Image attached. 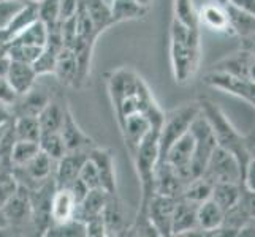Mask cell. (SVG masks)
I'll list each match as a JSON object with an SVG mask.
<instances>
[{"label": "cell", "mask_w": 255, "mask_h": 237, "mask_svg": "<svg viewBox=\"0 0 255 237\" xmlns=\"http://www.w3.org/2000/svg\"><path fill=\"white\" fill-rule=\"evenodd\" d=\"M201 57L200 29L189 27L171 17L170 24V62L173 78L178 84H187L198 72Z\"/></svg>", "instance_id": "6da1fadb"}, {"label": "cell", "mask_w": 255, "mask_h": 237, "mask_svg": "<svg viewBox=\"0 0 255 237\" xmlns=\"http://www.w3.org/2000/svg\"><path fill=\"white\" fill-rule=\"evenodd\" d=\"M198 104H200L201 114L206 117L208 124L211 125V130H213V133L216 136L217 146L225 149L228 152H232L240 160L243 168H246V164H248L251 158L248 139L241 136L240 131L232 125V122L228 120V117L222 112V109L219 108L213 100L200 98Z\"/></svg>", "instance_id": "7a4b0ae2"}, {"label": "cell", "mask_w": 255, "mask_h": 237, "mask_svg": "<svg viewBox=\"0 0 255 237\" xmlns=\"http://www.w3.org/2000/svg\"><path fill=\"white\" fill-rule=\"evenodd\" d=\"M198 112V101H192L165 114L159 131V161L163 160L166 151L173 146V143H176L182 135L187 133Z\"/></svg>", "instance_id": "3957f363"}, {"label": "cell", "mask_w": 255, "mask_h": 237, "mask_svg": "<svg viewBox=\"0 0 255 237\" xmlns=\"http://www.w3.org/2000/svg\"><path fill=\"white\" fill-rule=\"evenodd\" d=\"M190 133L193 136V141H195V146H193V157L190 163V175L193 179L205 172L209 158L217 147V141H216L213 130H211V125L208 124V120L203 114H201V111L197 114V117L192 122Z\"/></svg>", "instance_id": "277c9868"}, {"label": "cell", "mask_w": 255, "mask_h": 237, "mask_svg": "<svg viewBox=\"0 0 255 237\" xmlns=\"http://www.w3.org/2000/svg\"><path fill=\"white\" fill-rule=\"evenodd\" d=\"M214 183L217 182H233L243 183L244 168L232 152L225 151L222 147H216V151L211 155L203 172Z\"/></svg>", "instance_id": "5b68a950"}, {"label": "cell", "mask_w": 255, "mask_h": 237, "mask_svg": "<svg viewBox=\"0 0 255 237\" xmlns=\"http://www.w3.org/2000/svg\"><path fill=\"white\" fill-rule=\"evenodd\" d=\"M57 185L54 179H46L45 182L29 188V201H30V220L33 222L37 231L45 234L51 226V201Z\"/></svg>", "instance_id": "8992f818"}, {"label": "cell", "mask_w": 255, "mask_h": 237, "mask_svg": "<svg viewBox=\"0 0 255 237\" xmlns=\"http://www.w3.org/2000/svg\"><path fill=\"white\" fill-rule=\"evenodd\" d=\"M203 81L209 87H213V89H219L233 96H238V98L248 101L255 108V82L254 81L227 75L222 72H213V70L205 76Z\"/></svg>", "instance_id": "52a82bcc"}, {"label": "cell", "mask_w": 255, "mask_h": 237, "mask_svg": "<svg viewBox=\"0 0 255 237\" xmlns=\"http://www.w3.org/2000/svg\"><path fill=\"white\" fill-rule=\"evenodd\" d=\"M176 201L178 198L157 195V193H154L151 201H149L146 215L157 236H171V222Z\"/></svg>", "instance_id": "ba28073f"}, {"label": "cell", "mask_w": 255, "mask_h": 237, "mask_svg": "<svg viewBox=\"0 0 255 237\" xmlns=\"http://www.w3.org/2000/svg\"><path fill=\"white\" fill-rule=\"evenodd\" d=\"M193 146H195V141H193V136L189 128L186 135H182L178 141L173 143V146L166 151L163 160H162V161H166L168 164H171L187 182L192 180L190 163H192V157H193Z\"/></svg>", "instance_id": "9c48e42d"}, {"label": "cell", "mask_w": 255, "mask_h": 237, "mask_svg": "<svg viewBox=\"0 0 255 237\" xmlns=\"http://www.w3.org/2000/svg\"><path fill=\"white\" fill-rule=\"evenodd\" d=\"M187 180L166 161H159L155 168L154 177V193L171 198H181L186 190Z\"/></svg>", "instance_id": "30bf717a"}, {"label": "cell", "mask_w": 255, "mask_h": 237, "mask_svg": "<svg viewBox=\"0 0 255 237\" xmlns=\"http://www.w3.org/2000/svg\"><path fill=\"white\" fill-rule=\"evenodd\" d=\"M60 136L64 139L67 152H89L94 147V139L87 136L75 120L68 106L64 108V120L60 127Z\"/></svg>", "instance_id": "8fae6325"}, {"label": "cell", "mask_w": 255, "mask_h": 237, "mask_svg": "<svg viewBox=\"0 0 255 237\" xmlns=\"http://www.w3.org/2000/svg\"><path fill=\"white\" fill-rule=\"evenodd\" d=\"M198 19L201 27H206L216 33L233 35L225 3L221 0H209L201 5L198 10Z\"/></svg>", "instance_id": "7c38bea8"}, {"label": "cell", "mask_w": 255, "mask_h": 237, "mask_svg": "<svg viewBox=\"0 0 255 237\" xmlns=\"http://www.w3.org/2000/svg\"><path fill=\"white\" fill-rule=\"evenodd\" d=\"M197 212V203H192V201L186 198H178L171 222V236H190L195 233L201 234L198 231Z\"/></svg>", "instance_id": "4fadbf2b"}, {"label": "cell", "mask_w": 255, "mask_h": 237, "mask_svg": "<svg viewBox=\"0 0 255 237\" xmlns=\"http://www.w3.org/2000/svg\"><path fill=\"white\" fill-rule=\"evenodd\" d=\"M103 220L107 225V234L108 236H119L126 234L128 231L127 225V214H126V204L116 193H108L107 204L103 209Z\"/></svg>", "instance_id": "5bb4252c"}, {"label": "cell", "mask_w": 255, "mask_h": 237, "mask_svg": "<svg viewBox=\"0 0 255 237\" xmlns=\"http://www.w3.org/2000/svg\"><path fill=\"white\" fill-rule=\"evenodd\" d=\"M89 158L99 171L102 188L107 193H116V168H114V157L110 149L92 147L89 151Z\"/></svg>", "instance_id": "9a60e30c"}, {"label": "cell", "mask_w": 255, "mask_h": 237, "mask_svg": "<svg viewBox=\"0 0 255 237\" xmlns=\"http://www.w3.org/2000/svg\"><path fill=\"white\" fill-rule=\"evenodd\" d=\"M87 155L89 152H67L62 158H59L54 169V180L57 187H68L78 177Z\"/></svg>", "instance_id": "2e32d148"}, {"label": "cell", "mask_w": 255, "mask_h": 237, "mask_svg": "<svg viewBox=\"0 0 255 237\" xmlns=\"http://www.w3.org/2000/svg\"><path fill=\"white\" fill-rule=\"evenodd\" d=\"M252 62H254V56L251 52L241 48L240 51L232 52V54L225 56L224 59L217 60V62L213 65V72H222V73L232 75V76L249 79Z\"/></svg>", "instance_id": "e0dca14e"}, {"label": "cell", "mask_w": 255, "mask_h": 237, "mask_svg": "<svg viewBox=\"0 0 255 237\" xmlns=\"http://www.w3.org/2000/svg\"><path fill=\"white\" fill-rule=\"evenodd\" d=\"M5 78L8 79V82L13 87V90L19 95L27 93L33 84L35 79H37V73L30 64H24V62H17V60H10L8 64V70Z\"/></svg>", "instance_id": "ac0fdd59"}, {"label": "cell", "mask_w": 255, "mask_h": 237, "mask_svg": "<svg viewBox=\"0 0 255 237\" xmlns=\"http://www.w3.org/2000/svg\"><path fill=\"white\" fill-rule=\"evenodd\" d=\"M225 212L217 206L214 199H206L198 204L197 223L201 236H213L222 226Z\"/></svg>", "instance_id": "d6986e66"}, {"label": "cell", "mask_w": 255, "mask_h": 237, "mask_svg": "<svg viewBox=\"0 0 255 237\" xmlns=\"http://www.w3.org/2000/svg\"><path fill=\"white\" fill-rule=\"evenodd\" d=\"M54 169H56V160H52L49 155L40 151L27 164H24L22 168H16L14 171H19L33 185H38V183L49 179Z\"/></svg>", "instance_id": "ffe728a7"}, {"label": "cell", "mask_w": 255, "mask_h": 237, "mask_svg": "<svg viewBox=\"0 0 255 237\" xmlns=\"http://www.w3.org/2000/svg\"><path fill=\"white\" fill-rule=\"evenodd\" d=\"M76 199L65 187H57L51 201V222L52 223H65L75 218ZM51 223V225H52Z\"/></svg>", "instance_id": "44dd1931"}, {"label": "cell", "mask_w": 255, "mask_h": 237, "mask_svg": "<svg viewBox=\"0 0 255 237\" xmlns=\"http://www.w3.org/2000/svg\"><path fill=\"white\" fill-rule=\"evenodd\" d=\"M2 212L8 222H24L25 218L30 220V201H29V188L19 183L14 195L6 201L2 207Z\"/></svg>", "instance_id": "7402d4cb"}, {"label": "cell", "mask_w": 255, "mask_h": 237, "mask_svg": "<svg viewBox=\"0 0 255 237\" xmlns=\"http://www.w3.org/2000/svg\"><path fill=\"white\" fill-rule=\"evenodd\" d=\"M52 75H54L57 78V81L64 85L78 84V62H76L75 51L70 46H64L60 49Z\"/></svg>", "instance_id": "603a6c76"}, {"label": "cell", "mask_w": 255, "mask_h": 237, "mask_svg": "<svg viewBox=\"0 0 255 237\" xmlns=\"http://www.w3.org/2000/svg\"><path fill=\"white\" fill-rule=\"evenodd\" d=\"M107 198H108V193L103 188L89 190L87 195L76 204L75 218L84 223L89 220V218L100 215L105 209V204H107Z\"/></svg>", "instance_id": "cb8c5ba5"}, {"label": "cell", "mask_w": 255, "mask_h": 237, "mask_svg": "<svg viewBox=\"0 0 255 237\" xmlns=\"http://www.w3.org/2000/svg\"><path fill=\"white\" fill-rule=\"evenodd\" d=\"M83 8L86 13L89 14L92 25L97 33H102L103 30H107L111 27L114 22L113 11H111V5L107 0H81Z\"/></svg>", "instance_id": "d4e9b609"}, {"label": "cell", "mask_w": 255, "mask_h": 237, "mask_svg": "<svg viewBox=\"0 0 255 237\" xmlns=\"http://www.w3.org/2000/svg\"><path fill=\"white\" fill-rule=\"evenodd\" d=\"M51 100L48 98L46 93L33 90V87L24 95L17 96V100L14 101L13 108L16 116H38L40 111L46 106Z\"/></svg>", "instance_id": "484cf974"}, {"label": "cell", "mask_w": 255, "mask_h": 237, "mask_svg": "<svg viewBox=\"0 0 255 237\" xmlns=\"http://www.w3.org/2000/svg\"><path fill=\"white\" fill-rule=\"evenodd\" d=\"M243 190V183H233V182H217L214 183L213 195L211 199H214L217 206L227 214L232 207L236 206L240 201Z\"/></svg>", "instance_id": "4316f807"}, {"label": "cell", "mask_w": 255, "mask_h": 237, "mask_svg": "<svg viewBox=\"0 0 255 237\" xmlns=\"http://www.w3.org/2000/svg\"><path fill=\"white\" fill-rule=\"evenodd\" d=\"M225 8L228 13V19H230V27H232L233 35L244 38L255 32V14L243 11L230 3H225Z\"/></svg>", "instance_id": "83f0119b"}, {"label": "cell", "mask_w": 255, "mask_h": 237, "mask_svg": "<svg viewBox=\"0 0 255 237\" xmlns=\"http://www.w3.org/2000/svg\"><path fill=\"white\" fill-rule=\"evenodd\" d=\"M213 188H214V182L209 177H206L205 174L198 175V177H193L184 190L181 198H186L192 203H203V201L209 199L213 195Z\"/></svg>", "instance_id": "f1b7e54d"}, {"label": "cell", "mask_w": 255, "mask_h": 237, "mask_svg": "<svg viewBox=\"0 0 255 237\" xmlns=\"http://www.w3.org/2000/svg\"><path fill=\"white\" fill-rule=\"evenodd\" d=\"M13 131L14 138L21 139V141H40V124L37 116H16L13 119Z\"/></svg>", "instance_id": "f546056e"}, {"label": "cell", "mask_w": 255, "mask_h": 237, "mask_svg": "<svg viewBox=\"0 0 255 237\" xmlns=\"http://www.w3.org/2000/svg\"><path fill=\"white\" fill-rule=\"evenodd\" d=\"M64 108L54 101H49L46 106L40 111V114L37 117H38L41 133H48V131H60L62 120H64Z\"/></svg>", "instance_id": "4dcf8cb0"}, {"label": "cell", "mask_w": 255, "mask_h": 237, "mask_svg": "<svg viewBox=\"0 0 255 237\" xmlns=\"http://www.w3.org/2000/svg\"><path fill=\"white\" fill-rule=\"evenodd\" d=\"M110 5H111L114 22L138 19V17H141L147 13V8L141 6L136 0H113Z\"/></svg>", "instance_id": "1f68e13d"}, {"label": "cell", "mask_w": 255, "mask_h": 237, "mask_svg": "<svg viewBox=\"0 0 255 237\" xmlns=\"http://www.w3.org/2000/svg\"><path fill=\"white\" fill-rule=\"evenodd\" d=\"M38 152H40L38 143L16 139L11 147V152H10V166L13 169L22 168V166L27 164Z\"/></svg>", "instance_id": "d6a6232c"}, {"label": "cell", "mask_w": 255, "mask_h": 237, "mask_svg": "<svg viewBox=\"0 0 255 237\" xmlns=\"http://www.w3.org/2000/svg\"><path fill=\"white\" fill-rule=\"evenodd\" d=\"M40 151L49 155L52 160H59L67 154V149L64 144V139L60 136V131H48V133L40 135Z\"/></svg>", "instance_id": "836d02e7"}, {"label": "cell", "mask_w": 255, "mask_h": 237, "mask_svg": "<svg viewBox=\"0 0 255 237\" xmlns=\"http://www.w3.org/2000/svg\"><path fill=\"white\" fill-rule=\"evenodd\" d=\"M173 17L189 27L201 29L198 10L193 5V0H173Z\"/></svg>", "instance_id": "e575fe53"}, {"label": "cell", "mask_w": 255, "mask_h": 237, "mask_svg": "<svg viewBox=\"0 0 255 237\" xmlns=\"http://www.w3.org/2000/svg\"><path fill=\"white\" fill-rule=\"evenodd\" d=\"M27 3L25 0H0V30L6 29Z\"/></svg>", "instance_id": "d590c367"}, {"label": "cell", "mask_w": 255, "mask_h": 237, "mask_svg": "<svg viewBox=\"0 0 255 237\" xmlns=\"http://www.w3.org/2000/svg\"><path fill=\"white\" fill-rule=\"evenodd\" d=\"M78 177H80L84 182V185L89 188V190L102 188L99 171H97L95 164H94V161L89 158V155H87V158L84 160L81 169H80V174H78Z\"/></svg>", "instance_id": "8d00e7d4"}, {"label": "cell", "mask_w": 255, "mask_h": 237, "mask_svg": "<svg viewBox=\"0 0 255 237\" xmlns=\"http://www.w3.org/2000/svg\"><path fill=\"white\" fill-rule=\"evenodd\" d=\"M17 185H19V182H17L14 175L0 172V209H2L6 201L14 195Z\"/></svg>", "instance_id": "74e56055"}, {"label": "cell", "mask_w": 255, "mask_h": 237, "mask_svg": "<svg viewBox=\"0 0 255 237\" xmlns=\"http://www.w3.org/2000/svg\"><path fill=\"white\" fill-rule=\"evenodd\" d=\"M84 230H86V236L89 237H105L107 234V225H105L103 215H95L92 218H89L87 222H84Z\"/></svg>", "instance_id": "f35d334b"}, {"label": "cell", "mask_w": 255, "mask_h": 237, "mask_svg": "<svg viewBox=\"0 0 255 237\" xmlns=\"http://www.w3.org/2000/svg\"><path fill=\"white\" fill-rule=\"evenodd\" d=\"M81 6V0H59V22L72 19Z\"/></svg>", "instance_id": "ab89813d"}, {"label": "cell", "mask_w": 255, "mask_h": 237, "mask_svg": "<svg viewBox=\"0 0 255 237\" xmlns=\"http://www.w3.org/2000/svg\"><path fill=\"white\" fill-rule=\"evenodd\" d=\"M16 100H17V93L13 90L8 79L5 76H0V104H3V106H13Z\"/></svg>", "instance_id": "60d3db41"}, {"label": "cell", "mask_w": 255, "mask_h": 237, "mask_svg": "<svg viewBox=\"0 0 255 237\" xmlns=\"http://www.w3.org/2000/svg\"><path fill=\"white\" fill-rule=\"evenodd\" d=\"M243 185L255 193V157H251L248 164H246L244 175H243Z\"/></svg>", "instance_id": "b9f144b4"}, {"label": "cell", "mask_w": 255, "mask_h": 237, "mask_svg": "<svg viewBox=\"0 0 255 237\" xmlns=\"http://www.w3.org/2000/svg\"><path fill=\"white\" fill-rule=\"evenodd\" d=\"M225 3H230L243 11L255 14V0H225Z\"/></svg>", "instance_id": "7bdbcfd3"}, {"label": "cell", "mask_w": 255, "mask_h": 237, "mask_svg": "<svg viewBox=\"0 0 255 237\" xmlns=\"http://www.w3.org/2000/svg\"><path fill=\"white\" fill-rule=\"evenodd\" d=\"M241 48L251 52V54L255 57V32L252 35H249V37L241 38Z\"/></svg>", "instance_id": "ee69618b"}, {"label": "cell", "mask_w": 255, "mask_h": 237, "mask_svg": "<svg viewBox=\"0 0 255 237\" xmlns=\"http://www.w3.org/2000/svg\"><path fill=\"white\" fill-rule=\"evenodd\" d=\"M136 2L141 5V6H144V8H147V10H149V6H151L152 0H136Z\"/></svg>", "instance_id": "f6af8a7d"}, {"label": "cell", "mask_w": 255, "mask_h": 237, "mask_svg": "<svg viewBox=\"0 0 255 237\" xmlns=\"http://www.w3.org/2000/svg\"><path fill=\"white\" fill-rule=\"evenodd\" d=\"M25 2H38V0H25Z\"/></svg>", "instance_id": "bcb514c9"}, {"label": "cell", "mask_w": 255, "mask_h": 237, "mask_svg": "<svg viewBox=\"0 0 255 237\" xmlns=\"http://www.w3.org/2000/svg\"><path fill=\"white\" fill-rule=\"evenodd\" d=\"M107 2H110V3H111V2H113V0H107Z\"/></svg>", "instance_id": "7dc6e473"}, {"label": "cell", "mask_w": 255, "mask_h": 237, "mask_svg": "<svg viewBox=\"0 0 255 237\" xmlns=\"http://www.w3.org/2000/svg\"><path fill=\"white\" fill-rule=\"evenodd\" d=\"M0 166H2V161H0Z\"/></svg>", "instance_id": "c3c4849f"}, {"label": "cell", "mask_w": 255, "mask_h": 237, "mask_svg": "<svg viewBox=\"0 0 255 237\" xmlns=\"http://www.w3.org/2000/svg\"><path fill=\"white\" fill-rule=\"evenodd\" d=\"M221 2H225V0H221Z\"/></svg>", "instance_id": "681fc988"}]
</instances>
